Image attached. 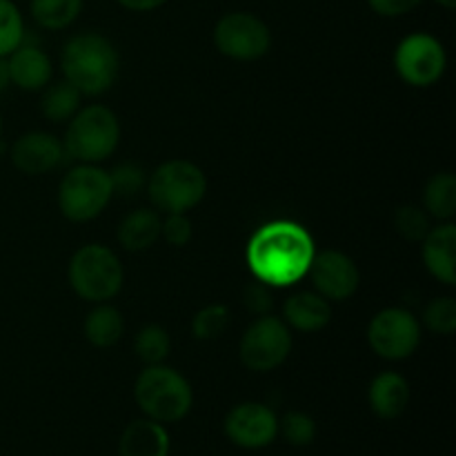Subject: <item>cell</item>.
Masks as SVG:
<instances>
[{
	"label": "cell",
	"instance_id": "7",
	"mask_svg": "<svg viewBox=\"0 0 456 456\" xmlns=\"http://www.w3.org/2000/svg\"><path fill=\"white\" fill-rule=\"evenodd\" d=\"M114 190H111L110 172L96 165L80 163L69 169L58 187V208L62 216L74 223H87L102 214L110 205Z\"/></svg>",
	"mask_w": 456,
	"mask_h": 456
},
{
	"label": "cell",
	"instance_id": "9",
	"mask_svg": "<svg viewBox=\"0 0 456 456\" xmlns=\"http://www.w3.org/2000/svg\"><path fill=\"white\" fill-rule=\"evenodd\" d=\"M448 67V56L439 38L417 31L405 36L395 52V69L403 83L412 87H432Z\"/></svg>",
	"mask_w": 456,
	"mask_h": 456
},
{
	"label": "cell",
	"instance_id": "37",
	"mask_svg": "<svg viewBox=\"0 0 456 456\" xmlns=\"http://www.w3.org/2000/svg\"><path fill=\"white\" fill-rule=\"evenodd\" d=\"M436 4H441V7L445 9H454L456 7V0H435Z\"/></svg>",
	"mask_w": 456,
	"mask_h": 456
},
{
	"label": "cell",
	"instance_id": "4",
	"mask_svg": "<svg viewBox=\"0 0 456 456\" xmlns=\"http://www.w3.org/2000/svg\"><path fill=\"white\" fill-rule=\"evenodd\" d=\"M120 142V123L105 105L83 107L69 120L65 132V154L78 163L96 165L110 159Z\"/></svg>",
	"mask_w": 456,
	"mask_h": 456
},
{
	"label": "cell",
	"instance_id": "1",
	"mask_svg": "<svg viewBox=\"0 0 456 456\" xmlns=\"http://www.w3.org/2000/svg\"><path fill=\"white\" fill-rule=\"evenodd\" d=\"M316 245L297 221H270L258 227L245 248V261L254 279L270 288H289L310 272Z\"/></svg>",
	"mask_w": 456,
	"mask_h": 456
},
{
	"label": "cell",
	"instance_id": "16",
	"mask_svg": "<svg viewBox=\"0 0 456 456\" xmlns=\"http://www.w3.org/2000/svg\"><path fill=\"white\" fill-rule=\"evenodd\" d=\"M7 69L9 83L25 92H38L52 78V61L43 49L34 47V45H20L18 49H13L9 53Z\"/></svg>",
	"mask_w": 456,
	"mask_h": 456
},
{
	"label": "cell",
	"instance_id": "12",
	"mask_svg": "<svg viewBox=\"0 0 456 456\" xmlns=\"http://www.w3.org/2000/svg\"><path fill=\"white\" fill-rule=\"evenodd\" d=\"M225 436L243 450H263L279 436V417L265 403L245 401L234 405L223 421Z\"/></svg>",
	"mask_w": 456,
	"mask_h": 456
},
{
	"label": "cell",
	"instance_id": "24",
	"mask_svg": "<svg viewBox=\"0 0 456 456\" xmlns=\"http://www.w3.org/2000/svg\"><path fill=\"white\" fill-rule=\"evenodd\" d=\"M80 98H83V94L69 80H62V83L47 87V92L43 94L40 110L52 123H65V120L74 118V114L78 111Z\"/></svg>",
	"mask_w": 456,
	"mask_h": 456
},
{
	"label": "cell",
	"instance_id": "13",
	"mask_svg": "<svg viewBox=\"0 0 456 456\" xmlns=\"http://www.w3.org/2000/svg\"><path fill=\"white\" fill-rule=\"evenodd\" d=\"M307 276L314 283L316 294L328 301H346L359 289L361 283L356 263L338 249H325L316 254Z\"/></svg>",
	"mask_w": 456,
	"mask_h": 456
},
{
	"label": "cell",
	"instance_id": "32",
	"mask_svg": "<svg viewBox=\"0 0 456 456\" xmlns=\"http://www.w3.org/2000/svg\"><path fill=\"white\" fill-rule=\"evenodd\" d=\"M160 236L174 248H183L191 239V223L185 214H169L160 221Z\"/></svg>",
	"mask_w": 456,
	"mask_h": 456
},
{
	"label": "cell",
	"instance_id": "22",
	"mask_svg": "<svg viewBox=\"0 0 456 456\" xmlns=\"http://www.w3.org/2000/svg\"><path fill=\"white\" fill-rule=\"evenodd\" d=\"M85 0H31V18L47 31L67 29L83 13Z\"/></svg>",
	"mask_w": 456,
	"mask_h": 456
},
{
	"label": "cell",
	"instance_id": "15",
	"mask_svg": "<svg viewBox=\"0 0 456 456\" xmlns=\"http://www.w3.org/2000/svg\"><path fill=\"white\" fill-rule=\"evenodd\" d=\"M423 263L436 281L445 285L456 283V225L452 221L430 227L423 239Z\"/></svg>",
	"mask_w": 456,
	"mask_h": 456
},
{
	"label": "cell",
	"instance_id": "20",
	"mask_svg": "<svg viewBox=\"0 0 456 456\" xmlns=\"http://www.w3.org/2000/svg\"><path fill=\"white\" fill-rule=\"evenodd\" d=\"M118 243L127 252H142L150 249L160 239V216L151 209H134L118 225Z\"/></svg>",
	"mask_w": 456,
	"mask_h": 456
},
{
	"label": "cell",
	"instance_id": "23",
	"mask_svg": "<svg viewBox=\"0 0 456 456\" xmlns=\"http://www.w3.org/2000/svg\"><path fill=\"white\" fill-rule=\"evenodd\" d=\"M423 205L428 214L439 221H452L456 214V178L454 174H436L428 181L423 191Z\"/></svg>",
	"mask_w": 456,
	"mask_h": 456
},
{
	"label": "cell",
	"instance_id": "18",
	"mask_svg": "<svg viewBox=\"0 0 456 456\" xmlns=\"http://www.w3.org/2000/svg\"><path fill=\"white\" fill-rule=\"evenodd\" d=\"M167 430L151 419H136L123 430L118 439V456H169Z\"/></svg>",
	"mask_w": 456,
	"mask_h": 456
},
{
	"label": "cell",
	"instance_id": "28",
	"mask_svg": "<svg viewBox=\"0 0 456 456\" xmlns=\"http://www.w3.org/2000/svg\"><path fill=\"white\" fill-rule=\"evenodd\" d=\"M423 323L435 334L450 337L456 330V301L452 297L435 298L423 310Z\"/></svg>",
	"mask_w": 456,
	"mask_h": 456
},
{
	"label": "cell",
	"instance_id": "3",
	"mask_svg": "<svg viewBox=\"0 0 456 456\" xmlns=\"http://www.w3.org/2000/svg\"><path fill=\"white\" fill-rule=\"evenodd\" d=\"M134 399L147 419L159 423H178L194 405L190 381L167 365H147L136 379Z\"/></svg>",
	"mask_w": 456,
	"mask_h": 456
},
{
	"label": "cell",
	"instance_id": "6",
	"mask_svg": "<svg viewBox=\"0 0 456 456\" xmlns=\"http://www.w3.org/2000/svg\"><path fill=\"white\" fill-rule=\"evenodd\" d=\"M156 209L165 214H187L208 194V178L199 165L174 159L159 165L147 181Z\"/></svg>",
	"mask_w": 456,
	"mask_h": 456
},
{
	"label": "cell",
	"instance_id": "2",
	"mask_svg": "<svg viewBox=\"0 0 456 456\" xmlns=\"http://www.w3.org/2000/svg\"><path fill=\"white\" fill-rule=\"evenodd\" d=\"M62 74L80 94H105L118 78L120 58L107 36L85 31L67 40L62 49Z\"/></svg>",
	"mask_w": 456,
	"mask_h": 456
},
{
	"label": "cell",
	"instance_id": "26",
	"mask_svg": "<svg viewBox=\"0 0 456 456\" xmlns=\"http://www.w3.org/2000/svg\"><path fill=\"white\" fill-rule=\"evenodd\" d=\"M25 40V22L13 0H0V58H7Z\"/></svg>",
	"mask_w": 456,
	"mask_h": 456
},
{
	"label": "cell",
	"instance_id": "21",
	"mask_svg": "<svg viewBox=\"0 0 456 456\" xmlns=\"http://www.w3.org/2000/svg\"><path fill=\"white\" fill-rule=\"evenodd\" d=\"M85 337L94 347H111L123 338L125 321L114 305L101 303L85 319Z\"/></svg>",
	"mask_w": 456,
	"mask_h": 456
},
{
	"label": "cell",
	"instance_id": "30",
	"mask_svg": "<svg viewBox=\"0 0 456 456\" xmlns=\"http://www.w3.org/2000/svg\"><path fill=\"white\" fill-rule=\"evenodd\" d=\"M110 178L114 194L123 196V199H132V196H136L138 191H142L147 187L145 172H142V167H138L134 163H123L118 167H114Z\"/></svg>",
	"mask_w": 456,
	"mask_h": 456
},
{
	"label": "cell",
	"instance_id": "19",
	"mask_svg": "<svg viewBox=\"0 0 456 456\" xmlns=\"http://www.w3.org/2000/svg\"><path fill=\"white\" fill-rule=\"evenodd\" d=\"M283 316L298 332H319L332 321V305L316 292H297L285 301Z\"/></svg>",
	"mask_w": 456,
	"mask_h": 456
},
{
	"label": "cell",
	"instance_id": "5",
	"mask_svg": "<svg viewBox=\"0 0 456 456\" xmlns=\"http://www.w3.org/2000/svg\"><path fill=\"white\" fill-rule=\"evenodd\" d=\"M125 281L123 263L114 249L89 243L76 249L69 261V283L80 298L107 303L120 292Z\"/></svg>",
	"mask_w": 456,
	"mask_h": 456
},
{
	"label": "cell",
	"instance_id": "31",
	"mask_svg": "<svg viewBox=\"0 0 456 456\" xmlns=\"http://www.w3.org/2000/svg\"><path fill=\"white\" fill-rule=\"evenodd\" d=\"M395 225L399 234L408 240H423L430 232V218L423 209L414 208V205H405L396 212Z\"/></svg>",
	"mask_w": 456,
	"mask_h": 456
},
{
	"label": "cell",
	"instance_id": "25",
	"mask_svg": "<svg viewBox=\"0 0 456 456\" xmlns=\"http://www.w3.org/2000/svg\"><path fill=\"white\" fill-rule=\"evenodd\" d=\"M134 350H136L138 359L147 365H159L163 363L172 350V338L165 332L160 325H145L138 332L136 341H134Z\"/></svg>",
	"mask_w": 456,
	"mask_h": 456
},
{
	"label": "cell",
	"instance_id": "14",
	"mask_svg": "<svg viewBox=\"0 0 456 456\" xmlns=\"http://www.w3.org/2000/svg\"><path fill=\"white\" fill-rule=\"evenodd\" d=\"M65 160V147L53 134L29 132L22 134L12 145V163L27 176H40Z\"/></svg>",
	"mask_w": 456,
	"mask_h": 456
},
{
	"label": "cell",
	"instance_id": "36",
	"mask_svg": "<svg viewBox=\"0 0 456 456\" xmlns=\"http://www.w3.org/2000/svg\"><path fill=\"white\" fill-rule=\"evenodd\" d=\"M7 85H9L7 61H4V58H0V92H3V89H7Z\"/></svg>",
	"mask_w": 456,
	"mask_h": 456
},
{
	"label": "cell",
	"instance_id": "11",
	"mask_svg": "<svg viewBox=\"0 0 456 456\" xmlns=\"http://www.w3.org/2000/svg\"><path fill=\"white\" fill-rule=\"evenodd\" d=\"M368 343L381 359L403 361L412 356L421 343V323L410 310L386 307L370 321Z\"/></svg>",
	"mask_w": 456,
	"mask_h": 456
},
{
	"label": "cell",
	"instance_id": "38",
	"mask_svg": "<svg viewBox=\"0 0 456 456\" xmlns=\"http://www.w3.org/2000/svg\"><path fill=\"white\" fill-rule=\"evenodd\" d=\"M0 134H3V114H0Z\"/></svg>",
	"mask_w": 456,
	"mask_h": 456
},
{
	"label": "cell",
	"instance_id": "35",
	"mask_svg": "<svg viewBox=\"0 0 456 456\" xmlns=\"http://www.w3.org/2000/svg\"><path fill=\"white\" fill-rule=\"evenodd\" d=\"M120 7L129 9V12H138V13H145V12H154V9L163 7L167 0H116Z\"/></svg>",
	"mask_w": 456,
	"mask_h": 456
},
{
	"label": "cell",
	"instance_id": "10",
	"mask_svg": "<svg viewBox=\"0 0 456 456\" xmlns=\"http://www.w3.org/2000/svg\"><path fill=\"white\" fill-rule=\"evenodd\" d=\"M214 45L232 61H258L272 47L270 27L248 12L225 13L214 27Z\"/></svg>",
	"mask_w": 456,
	"mask_h": 456
},
{
	"label": "cell",
	"instance_id": "27",
	"mask_svg": "<svg viewBox=\"0 0 456 456\" xmlns=\"http://www.w3.org/2000/svg\"><path fill=\"white\" fill-rule=\"evenodd\" d=\"M227 325H230V310L221 303H212L196 312L194 321H191V332L199 341H214L225 332Z\"/></svg>",
	"mask_w": 456,
	"mask_h": 456
},
{
	"label": "cell",
	"instance_id": "29",
	"mask_svg": "<svg viewBox=\"0 0 456 456\" xmlns=\"http://www.w3.org/2000/svg\"><path fill=\"white\" fill-rule=\"evenodd\" d=\"M279 432L289 445L305 448L316 439V421L305 412H288L279 421Z\"/></svg>",
	"mask_w": 456,
	"mask_h": 456
},
{
	"label": "cell",
	"instance_id": "8",
	"mask_svg": "<svg viewBox=\"0 0 456 456\" xmlns=\"http://www.w3.org/2000/svg\"><path fill=\"white\" fill-rule=\"evenodd\" d=\"M240 361L252 372H272L292 352V332L288 323L276 316L263 314L240 338Z\"/></svg>",
	"mask_w": 456,
	"mask_h": 456
},
{
	"label": "cell",
	"instance_id": "33",
	"mask_svg": "<svg viewBox=\"0 0 456 456\" xmlns=\"http://www.w3.org/2000/svg\"><path fill=\"white\" fill-rule=\"evenodd\" d=\"M243 301L248 305L249 312L254 314H267L272 307V294H270V285L261 283V281H254L245 288L243 292Z\"/></svg>",
	"mask_w": 456,
	"mask_h": 456
},
{
	"label": "cell",
	"instance_id": "34",
	"mask_svg": "<svg viewBox=\"0 0 456 456\" xmlns=\"http://www.w3.org/2000/svg\"><path fill=\"white\" fill-rule=\"evenodd\" d=\"M423 0H368L370 9L383 18H399L414 12Z\"/></svg>",
	"mask_w": 456,
	"mask_h": 456
},
{
	"label": "cell",
	"instance_id": "17",
	"mask_svg": "<svg viewBox=\"0 0 456 456\" xmlns=\"http://www.w3.org/2000/svg\"><path fill=\"white\" fill-rule=\"evenodd\" d=\"M368 403L383 421L399 419L408 410L410 383L399 372H381L368 387Z\"/></svg>",
	"mask_w": 456,
	"mask_h": 456
}]
</instances>
